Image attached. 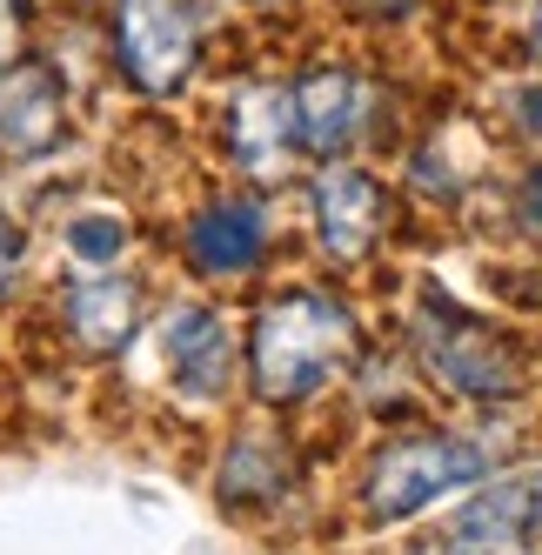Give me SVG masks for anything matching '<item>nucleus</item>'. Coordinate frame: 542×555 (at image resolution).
<instances>
[{
    "label": "nucleus",
    "instance_id": "11",
    "mask_svg": "<svg viewBox=\"0 0 542 555\" xmlns=\"http://www.w3.org/2000/svg\"><path fill=\"white\" fill-rule=\"evenodd\" d=\"M228 147H235V162L255 168V175L282 168V154L295 147L288 94H282V88H242L235 107H228Z\"/></svg>",
    "mask_w": 542,
    "mask_h": 555
},
{
    "label": "nucleus",
    "instance_id": "5",
    "mask_svg": "<svg viewBox=\"0 0 542 555\" xmlns=\"http://www.w3.org/2000/svg\"><path fill=\"white\" fill-rule=\"evenodd\" d=\"M67 134H74V101L61 74L27 54L0 67V154L41 162V154L67 147Z\"/></svg>",
    "mask_w": 542,
    "mask_h": 555
},
{
    "label": "nucleus",
    "instance_id": "14",
    "mask_svg": "<svg viewBox=\"0 0 542 555\" xmlns=\"http://www.w3.org/2000/svg\"><path fill=\"white\" fill-rule=\"evenodd\" d=\"M14 274H21V228L8 221V208H0V295L14 288Z\"/></svg>",
    "mask_w": 542,
    "mask_h": 555
},
{
    "label": "nucleus",
    "instance_id": "16",
    "mask_svg": "<svg viewBox=\"0 0 542 555\" xmlns=\"http://www.w3.org/2000/svg\"><path fill=\"white\" fill-rule=\"evenodd\" d=\"M362 8H369V14H409L415 0H362Z\"/></svg>",
    "mask_w": 542,
    "mask_h": 555
},
{
    "label": "nucleus",
    "instance_id": "15",
    "mask_svg": "<svg viewBox=\"0 0 542 555\" xmlns=\"http://www.w3.org/2000/svg\"><path fill=\"white\" fill-rule=\"evenodd\" d=\"M522 188H529V221H535V228H542V168H535V175H529V181H522Z\"/></svg>",
    "mask_w": 542,
    "mask_h": 555
},
{
    "label": "nucleus",
    "instance_id": "13",
    "mask_svg": "<svg viewBox=\"0 0 542 555\" xmlns=\"http://www.w3.org/2000/svg\"><path fill=\"white\" fill-rule=\"evenodd\" d=\"M128 242H134V234H128V221L121 215H74L67 221V255L74 261H88V268H114V261H121L128 255Z\"/></svg>",
    "mask_w": 542,
    "mask_h": 555
},
{
    "label": "nucleus",
    "instance_id": "7",
    "mask_svg": "<svg viewBox=\"0 0 542 555\" xmlns=\"http://www.w3.org/2000/svg\"><path fill=\"white\" fill-rule=\"evenodd\" d=\"M382 215H389V202H382L375 175L348 168V162L315 175V234H322V248L335 261H362L375 248V234H382Z\"/></svg>",
    "mask_w": 542,
    "mask_h": 555
},
{
    "label": "nucleus",
    "instance_id": "2",
    "mask_svg": "<svg viewBox=\"0 0 542 555\" xmlns=\"http://www.w3.org/2000/svg\"><path fill=\"white\" fill-rule=\"evenodd\" d=\"M107 41L141 101H181L202 67V0H107Z\"/></svg>",
    "mask_w": 542,
    "mask_h": 555
},
{
    "label": "nucleus",
    "instance_id": "9",
    "mask_svg": "<svg viewBox=\"0 0 542 555\" xmlns=\"http://www.w3.org/2000/svg\"><path fill=\"white\" fill-rule=\"evenodd\" d=\"M168 362H175V382L181 395H221L228 375H235V341H228V322L202 301H181L168 314Z\"/></svg>",
    "mask_w": 542,
    "mask_h": 555
},
{
    "label": "nucleus",
    "instance_id": "8",
    "mask_svg": "<svg viewBox=\"0 0 542 555\" xmlns=\"http://www.w3.org/2000/svg\"><path fill=\"white\" fill-rule=\"evenodd\" d=\"M181 248L202 274H248L261 261V248H268V208L255 194H221V202L195 208Z\"/></svg>",
    "mask_w": 542,
    "mask_h": 555
},
{
    "label": "nucleus",
    "instance_id": "3",
    "mask_svg": "<svg viewBox=\"0 0 542 555\" xmlns=\"http://www.w3.org/2000/svg\"><path fill=\"white\" fill-rule=\"evenodd\" d=\"M482 475H489V455L476 442H462V435H409V442L375 455L362 508H369V522H409L415 508L442 502L449 489H469Z\"/></svg>",
    "mask_w": 542,
    "mask_h": 555
},
{
    "label": "nucleus",
    "instance_id": "6",
    "mask_svg": "<svg viewBox=\"0 0 542 555\" xmlns=\"http://www.w3.org/2000/svg\"><path fill=\"white\" fill-rule=\"evenodd\" d=\"M288 121H295V147L315 162H341L356 147L362 121H369V81L348 67H308L288 88Z\"/></svg>",
    "mask_w": 542,
    "mask_h": 555
},
{
    "label": "nucleus",
    "instance_id": "17",
    "mask_svg": "<svg viewBox=\"0 0 542 555\" xmlns=\"http://www.w3.org/2000/svg\"><path fill=\"white\" fill-rule=\"evenodd\" d=\"M529 48H535V61H542V8H535V27H529Z\"/></svg>",
    "mask_w": 542,
    "mask_h": 555
},
{
    "label": "nucleus",
    "instance_id": "10",
    "mask_svg": "<svg viewBox=\"0 0 542 555\" xmlns=\"http://www.w3.org/2000/svg\"><path fill=\"white\" fill-rule=\"evenodd\" d=\"M61 308H67L74 341H81L88 354H114V348L134 335V322H141V288L121 282V274H94V282L67 288Z\"/></svg>",
    "mask_w": 542,
    "mask_h": 555
},
{
    "label": "nucleus",
    "instance_id": "1",
    "mask_svg": "<svg viewBox=\"0 0 542 555\" xmlns=\"http://www.w3.org/2000/svg\"><path fill=\"white\" fill-rule=\"evenodd\" d=\"M348 354V314L328 301V295H275V301H261L255 314V341H248V375H255V395L261 402H308L328 375L335 362Z\"/></svg>",
    "mask_w": 542,
    "mask_h": 555
},
{
    "label": "nucleus",
    "instance_id": "4",
    "mask_svg": "<svg viewBox=\"0 0 542 555\" xmlns=\"http://www.w3.org/2000/svg\"><path fill=\"white\" fill-rule=\"evenodd\" d=\"M422 354H429V369L455 395H476V402H495V395H516L522 388L516 341H502L489 322H476V314L429 308V314H422Z\"/></svg>",
    "mask_w": 542,
    "mask_h": 555
},
{
    "label": "nucleus",
    "instance_id": "12",
    "mask_svg": "<svg viewBox=\"0 0 542 555\" xmlns=\"http://www.w3.org/2000/svg\"><path fill=\"white\" fill-rule=\"evenodd\" d=\"M462 542H535L542 535V468L516 475V482H495L489 495H476L455 515Z\"/></svg>",
    "mask_w": 542,
    "mask_h": 555
}]
</instances>
